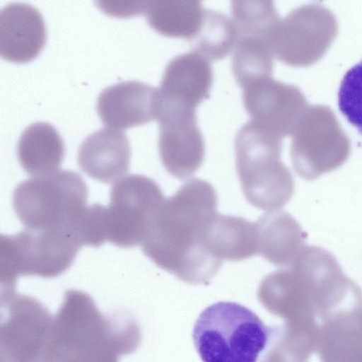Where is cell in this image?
I'll list each match as a JSON object with an SVG mask.
<instances>
[{"label": "cell", "mask_w": 362, "mask_h": 362, "mask_svg": "<svg viewBox=\"0 0 362 362\" xmlns=\"http://www.w3.org/2000/svg\"><path fill=\"white\" fill-rule=\"evenodd\" d=\"M217 206V194L209 182L200 179L187 182L164 200L142 245L144 253L186 283H206L222 264L206 247Z\"/></svg>", "instance_id": "cell-1"}, {"label": "cell", "mask_w": 362, "mask_h": 362, "mask_svg": "<svg viewBox=\"0 0 362 362\" xmlns=\"http://www.w3.org/2000/svg\"><path fill=\"white\" fill-rule=\"evenodd\" d=\"M140 340L132 320L105 316L88 293L69 290L53 319L49 354L54 362H119Z\"/></svg>", "instance_id": "cell-2"}, {"label": "cell", "mask_w": 362, "mask_h": 362, "mask_svg": "<svg viewBox=\"0 0 362 362\" xmlns=\"http://www.w3.org/2000/svg\"><path fill=\"white\" fill-rule=\"evenodd\" d=\"M235 166L245 199L261 210L285 206L294 193V180L282 163V138L254 120L235 139Z\"/></svg>", "instance_id": "cell-3"}, {"label": "cell", "mask_w": 362, "mask_h": 362, "mask_svg": "<svg viewBox=\"0 0 362 362\" xmlns=\"http://www.w3.org/2000/svg\"><path fill=\"white\" fill-rule=\"evenodd\" d=\"M271 334L270 327L253 311L230 301L205 308L192 331L203 362H257Z\"/></svg>", "instance_id": "cell-4"}, {"label": "cell", "mask_w": 362, "mask_h": 362, "mask_svg": "<svg viewBox=\"0 0 362 362\" xmlns=\"http://www.w3.org/2000/svg\"><path fill=\"white\" fill-rule=\"evenodd\" d=\"M87 199L88 188L80 175L57 170L20 183L13 192V206L25 228L77 233Z\"/></svg>", "instance_id": "cell-5"}, {"label": "cell", "mask_w": 362, "mask_h": 362, "mask_svg": "<svg viewBox=\"0 0 362 362\" xmlns=\"http://www.w3.org/2000/svg\"><path fill=\"white\" fill-rule=\"evenodd\" d=\"M81 243L74 230L25 228L13 235H1V295L15 292L20 276L52 278L64 273Z\"/></svg>", "instance_id": "cell-6"}, {"label": "cell", "mask_w": 362, "mask_h": 362, "mask_svg": "<svg viewBox=\"0 0 362 362\" xmlns=\"http://www.w3.org/2000/svg\"><path fill=\"white\" fill-rule=\"evenodd\" d=\"M349 139L333 112L323 105L308 106L292 134L290 155L293 170L313 180L344 164Z\"/></svg>", "instance_id": "cell-7"}, {"label": "cell", "mask_w": 362, "mask_h": 362, "mask_svg": "<svg viewBox=\"0 0 362 362\" xmlns=\"http://www.w3.org/2000/svg\"><path fill=\"white\" fill-rule=\"evenodd\" d=\"M164 200L158 185L144 175L117 182L105 210L107 241L122 248L143 245Z\"/></svg>", "instance_id": "cell-8"}, {"label": "cell", "mask_w": 362, "mask_h": 362, "mask_svg": "<svg viewBox=\"0 0 362 362\" xmlns=\"http://www.w3.org/2000/svg\"><path fill=\"white\" fill-rule=\"evenodd\" d=\"M0 362L52 359V314L35 298L11 293L1 296Z\"/></svg>", "instance_id": "cell-9"}, {"label": "cell", "mask_w": 362, "mask_h": 362, "mask_svg": "<svg viewBox=\"0 0 362 362\" xmlns=\"http://www.w3.org/2000/svg\"><path fill=\"white\" fill-rule=\"evenodd\" d=\"M337 33V23L330 11L305 5L281 19L268 42L279 60L291 66H308L324 54Z\"/></svg>", "instance_id": "cell-10"}, {"label": "cell", "mask_w": 362, "mask_h": 362, "mask_svg": "<svg viewBox=\"0 0 362 362\" xmlns=\"http://www.w3.org/2000/svg\"><path fill=\"white\" fill-rule=\"evenodd\" d=\"M158 151L165 170L180 180L190 178L202 166L205 144L197 126L196 110L159 107Z\"/></svg>", "instance_id": "cell-11"}, {"label": "cell", "mask_w": 362, "mask_h": 362, "mask_svg": "<svg viewBox=\"0 0 362 362\" xmlns=\"http://www.w3.org/2000/svg\"><path fill=\"white\" fill-rule=\"evenodd\" d=\"M243 90L244 106L252 120L281 138L292 135L308 106L298 88L272 77L252 83Z\"/></svg>", "instance_id": "cell-12"}, {"label": "cell", "mask_w": 362, "mask_h": 362, "mask_svg": "<svg viewBox=\"0 0 362 362\" xmlns=\"http://www.w3.org/2000/svg\"><path fill=\"white\" fill-rule=\"evenodd\" d=\"M158 89L136 81L111 86L98 96L97 110L103 124L117 130L144 124L157 119Z\"/></svg>", "instance_id": "cell-13"}, {"label": "cell", "mask_w": 362, "mask_h": 362, "mask_svg": "<svg viewBox=\"0 0 362 362\" xmlns=\"http://www.w3.org/2000/svg\"><path fill=\"white\" fill-rule=\"evenodd\" d=\"M213 81L208 59L196 51L173 58L166 66L159 88L160 103L195 110L208 95Z\"/></svg>", "instance_id": "cell-14"}, {"label": "cell", "mask_w": 362, "mask_h": 362, "mask_svg": "<svg viewBox=\"0 0 362 362\" xmlns=\"http://www.w3.org/2000/svg\"><path fill=\"white\" fill-rule=\"evenodd\" d=\"M46 41L43 18L37 8L23 3H11L0 11V54L14 63L35 59Z\"/></svg>", "instance_id": "cell-15"}, {"label": "cell", "mask_w": 362, "mask_h": 362, "mask_svg": "<svg viewBox=\"0 0 362 362\" xmlns=\"http://www.w3.org/2000/svg\"><path fill=\"white\" fill-rule=\"evenodd\" d=\"M130 146L120 130L104 128L88 136L81 144L78 163L89 177L104 183L118 182L129 167Z\"/></svg>", "instance_id": "cell-16"}, {"label": "cell", "mask_w": 362, "mask_h": 362, "mask_svg": "<svg viewBox=\"0 0 362 362\" xmlns=\"http://www.w3.org/2000/svg\"><path fill=\"white\" fill-rule=\"evenodd\" d=\"M255 223L258 254L276 266L290 265L305 247V232L286 211H269L260 216Z\"/></svg>", "instance_id": "cell-17"}, {"label": "cell", "mask_w": 362, "mask_h": 362, "mask_svg": "<svg viewBox=\"0 0 362 362\" xmlns=\"http://www.w3.org/2000/svg\"><path fill=\"white\" fill-rule=\"evenodd\" d=\"M321 362H362V308L335 315L319 328Z\"/></svg>", "instance_id": "cell-18"}, {"label": "cell", "mask_w": 362, "mask_h": 362, "mask_svg": "<svg viewBox=\"0 0 362 362\" xmlns=\"http://www.w3.org/2000/svg\"><path fill=\"white\" fill-rule=\"evenodd\" d=\"M206 245L211 255L221 262L254 257L258 254L256 223L218 213L209 228Z\"/></svg>", "instance_id": "cell-19"}, {"label": "cell", "mask_w": 362, "mask_h": 362, "mask_svg": "<svg viewBox=\"0 0 362 362\" xmlns=\"http://www.w3.org/2000/svg\"><path fill=\"white\" fill-rule=\"evenodd\" d=\"M63 141L49 124L36 122L22 133L18 144L20 164L32 177L52 174L59 168L64 156Z\"/></svg>", "instance_id": "cell-20"}, {"label": "cell", "mask_w": 362, "mask_h": 362, "mask_svg": "<svg viewBox=\"0 0 362 362\" xmlns=\"http://www.w3.org/2000/svg\"><path fill=\"white\" fill-rule=\"evenodd\" d=\"M204 12L198 1L157 0L146 1L144 13L150 26L160 34L193 40Z\"/></svg>", "instance_id": "cell-21"}, {"label": "cell", "mask_w": 362, "mask_h": 362, "mask_svg": "<svg viewBox=\"0 0 362 362\" xmlns=\"http://www.w3.org/2000/svg\"><path fill=\"white\" fill-rule=\"evenodd\" d=\"M274 54L267 39L240 36L232 57V71L242 88L256 81L271 78Z\"/></svg>", "instance_id": "cell-22"}, {"label": "cell", "mask_w": 362, "mask_h": 362, "mask_svg": "<svg viewBox=\"0 0 362 362\" xmlns=\"http://www.w3.org/2000/svg\"><path fill=\"white\" fill-rule=\"evenodd\" d=\"M239 37L233 19L220 11L205 9L202 25L193 40L194 51L209 60H219L235 48Z\"/></svg>", "instance_id": "cell-23"}, {"label": "cell", "mask_w": 362, "mask_h": 362, "mask_svg": "<svg viewBox=\"0 0 362 362\" xmlns=\"http://www.w3.org/2000/svg\"><path fill=\"white\" fill-rule=\"evenodd\" d=\"M231 13L240 36L267 40L281 20L272 1H233Z\"/></svg>", "instance_id": "cell-24"}, {"label": "cell", "mask_w": 362, "mask_h": 362, "mask_svg": "<svg viewBox=\"0 0 362 362\" xmlns=\"http://www.w3.org/2000/svg\"><path fill=\"white\" fill-rule=\"evenodd\" d=\"M338 106L348 122L362 134V60L344 76L338 93Z\"/></svg>", "instance_id": "cell-25"}, {"label": "cell", "mask_w": 362, "mask_h": 362, "mask_svg": "<svg viewBox=\"0 0 362 362\" xmlns=\"http://www.w3.org/2000/svg\"><path fill=\"white\" fill-rule=\"evenodd\" d=\"M146 1L100 2V6L104 12L116 16H131L144 12Z\"/></svg>", "instance_id": "cell-26"}, {"label": "cell", "mask_w": 362, "mask_h": 362, "mask_svg": "<svg viewBox=\"0 0 362 362\" xmlns=\"http://www.w3.org/2000/svg\"><path fill=\"white\" fill-rule=\"evenodd\" d=\"M39 362H54V361L50 359H46V360L40 361Z\"/></svg>", "instance_id": "cell-27"}]
</instances>
